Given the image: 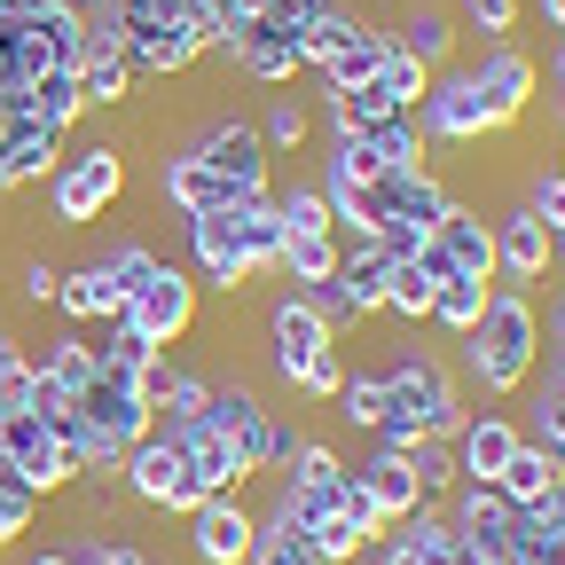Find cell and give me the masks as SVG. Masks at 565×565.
I'll list each match as a JSON object with an SVG mask.
<instances>
[{"label":"cell","mask_w":565,"mask_h":565,"mask_svg":"<svg viewBox=\"0 0 565 565\" xmlns=\"http://www.w3.org/2000/svg\"><path fill=\"white\" fill-rule=\"evenodd\" d=\"M456 345H463V377H471L487 401L526 393L534 370H542V307H534V291H511V282H494V299H487L479 330L456 338Z\"/></svg>","instance_id":"cell-1"},{"label":"cell","mask_w":565,"mask_h":565,"mask_svg":"<svg viewBox=\"0 0 565 565\" xmlns=\"http://www.w3.org/2000/svg\"><path fill=\"white\" fill-rule=\"evenodd\" d=\"M377 377H385V401H393V416H408L424 440H456L463 433V385H456V370L440 362L433 345H401V353H385L377 362Z\"/></svg>","instance_id":"cell-2"},{"label":"cell","mask_w":565,"mask_h":565,"mask_svg":"<svg viewBox=\"0 0 565 565\" xmlns=\"http://www.w3.org/2000/svg\"><path fill=\"white\" fill-rule=\"evenodd\" d=\"M118 196H126V150L103 134V141L63 150V166L47 173V221L55 228H95L103 212H118Z\"/></svg>","instance_id":"cell-3"},{"label":"cell","mask_w":565,"mask_h":565,"mask_svg":"<svg viewBox=\"0 0 565 565\" xmlns=\"http://www.w3.org/2000/svg\"><path fill=\"white\" fill-rule=\"evenodd\" d=\"M416 126H424V141H433V150H479V141L511 134L503 110L479 95V79H471L463 55H456L448 71H433V87H424V103H416Z\"/></svg>","instance_id":"cell-4"},{"label":"cell","mask_w":565,"mask_h":565,"mask_svg":"<svg viewBox=\"0 0 565 565\" xmlns=\"http://www.w3.org/2000/svg\"><path fill=\"white\" fill-rule=\"evenodd\" d=\"M118 487H126V503H134V511H173V519H189V511L204 503V487L189 479V463H181V448H173L166 424H158L150 440H134V448H126Z\"/></svg>","instance_id":"cell-5"},{"label":"cell","mask_w":565,"mask_h":565,"mask_svg":"<svg viewBox=\"0 0 565 565\" xmlns=\"http://www.w3.org/2000/svg\"><path fill=\"white\" fill-rule=\"evenodd\" d=\"M189 158H204L212 173H221V181L236 189V204H252V196H275V158H267L259 126H252V118H236V110L204 118V126H196V141H189Z\"/></svg>","instance_id":"cell-6"},{"label":"cell","mask_w":565,"mask_h":565,"mask_svg":"<svg viewBox=\"0 0 565 565\" xmlns=\"http://www.w3.org/2000/svg\"><path fill=\"white\" fill-rule=\"evenodd\" d=\"M0 463H9V471L40 494V503H55V494L79 487V471H71V456H63V440H55V424L32 416V408H0Z\"/></svg>","instance_id":"cell-7"},{"label":"cell","mask_w":565,"mask_h":565,"mask_svg":"<svg viewBox=\"0 0 565 565\" xmlns=\"http://www.w3.org/2000/svg\"><path fill=\"white\" fill-rule=\"evenodd\" d=\"M118 322H134L141 338L158 345V353H173V345L196 330V275L166 259V267H158L150 282H141V291H134L126 307H118Z\"/></svg>","instance_id":"cell-8"},{"label":"cell","mask_w":565,"mask_h":565,"mask_svg":"<svg viewBox=\"0 0 565 565\" xmlns=\"http://www.w3.org/2000/svg\"><path fill=\"white\" fill-rule=\"evenodd\" d=\"M252 542H259V511L244 494H204L189 511V557L196 565H252Z\"/></svg>","instance_id":"cell-9"},{"label":"cell","mask_w":565,"mask_h":565,"mask_svg":"<svg viewBox=\"0 0 565 565\" xmlns=\"http://www.w3.org/2000/svg\"><path fill=\"white\" fill-rule=\"evenodd\" d=\"M189 228V259H196V282H212L221 299H236V291H252V252H244V236H236V204L228 212H196V221H181Z\"/></svg>","instance_id":"cell-10"},{"label":"cell","mask_w":565,"mask_h":565,"mask_svg":"<svg viewBox=\"0 0 565 565\" xmlns=\"http://www.w3.org/2000/svg\"><path fill=\"white\" fill-rule=\"evenodd\" d=\"M550 275H557V244H550V228L534 221L526 204L494 212V282H511V291H542Z\"/></svg>","instance_id":"cell-11"},{"label":"cell","mask_w":565,"mask_h":565,"mask_svg":"<svg viewBox=\"0 0 565 565\" xmlns=\"http://www.w3.org/2000/svg\"><path fill=\"white\" fill-rule=\"evenodd\" d=\"M471 79H479V95H487L494 110H503V126H519V118L534 110V95H542V63H534L519 40H479Z\"/></svg>","instance_id":"cell-12"},{"label":"cell","mask_w":565,"mask_h":565,"mask_svg":"<svg viewBox=\"0 0 565 565\" xmlns=\"http://www.w3.org/2000/svg\"><path fill=\"white\" fill-rule=\"evenodd\" d=\"M79 32H87V17H71L63 0H40L32 17H17V63H24V87L47 79V71H79Z\"/></svg>","instance_id":"cell-13"},{"label":"cell","mask_w":565,"mask_h":565,"mask_svg":"<svg viewBox=\"0 0 565 565\" xmlns=\"http://www.w3.org/2000/svg\"><path fill=\"white\" fill-rule=\"evenodd\" d=\"M448 519H456V534L463 542H479L487 557H503V542H511V526H519V503L494 479H456L448 487V503H440Z\"/></svg>","instance_id":"cell-14"},{"label":"cell","mask_w":565,"mask_h":565,"mask_svg":"<svg viewBox=\"0 0 565 565\" xmlns=\"http://www.w3.org/2000/svg\"><path fill=\"white\" fill-rule=\"evenodd\" d=\"M79 416L95 424L110 448H134V440H150V433H158V408L141 401L134 377H95V385L79 393Z\"/></svg>","instance_id":"cell-15"},{"label":"cell","mask_w":565,"mask_h":565,"mask_svg":"<svg viewBox=\"0 0 565 565\" xmlns=\"http://www.w3.org/2000/svg\"><path fill=\"white\" fill-rule=\"evenodd\" d=\"M173 433V448H181V463H189V479L204 487V494H244L252 479H244V456H236V440L228 433H212L204 416H189V424H166Z\"/></svg>","instance_id":"cell-16"},{"label":"cell","mask_w":565,"mask_h":565,"mask_svg":"<svg viewBox=\"0 0 565 565\" xmlns=\"http://www.w3.org/2000/svg\"><path fill=\"white\" fill-rule=\"evenodd\" d=\"M519 440H526V424H519V416L479 408V416H463V433H456L448 448H456V471H463V479H494V471L511 463Z\"/></svg>","instance_id":"cell-17"},{"label":"cell","mask_w":565,"mask_h":565,"mask_svg":"<svg viewBox=\"0 0 565 565\" xmlns=\"http://www.w3.org/2000/svg\"><path fill=\"white\" fill-rule=\"evenodd\" d=\"M385 32H393V47H408L424 71H448V63H456V40H463L456 17H448V0H401V17H393Z\"/></svg>","instance_id":"cell-18"},{"label":"cell","mask_w":565,"mask_h":565,"mask_svg":"<svg viewBox=\"0 0 565 565\" xmlns=\"http://www.w3.org/2000/svg\"><path fill=\"white\" fill-rule=\"evenodd\" d=\"M158 196L181 212V221H196V212H228L236 204V189L212 173L204 158H189V150H173V158H158Z\"/></svg>","instance_id":"cell-19"},{"label":"cell","mask_w":565,"mask_h":565,"mask_svg":"<svg viewBox=\"0 0 565 565\" xmlns=\"http://www.w3.org/2000/svg\"><path fill=\"white\" fill-rule=\"evenodd\" d=\"M433 244H440L463 275H487V282H494V212H479V204L448 196V212L433 221Z\"/></svg>","instance_id":"cell-20"},{"label":"cell","mask_w":565,"mask_h":565,"mask_svg":"<svg viewBox=\"0 0 565 565\" xmlns=\"http://www.w3.org/2000/svg\"><path fill=\"white\" fill-rule=\"evenodd\" d=\"M212 47H204V32H189V24H158V32H134L126 40V63H134V79H181V71H196Z\"/></svg>","instance_id":"cell-21"},{"label":"cell","mask_w":565,"mask_h":565,"mask_svg":"<svg viewBox=\"0 0 565 565\" xmlns=\"http://www.w3.org/2000/svg\"><path fill=\"white\" fill-rule=\"evenodd\" d=\"M228 63L244 71L252 87H291V79H307V63H299V40H282V32H267V24L236 32V40H228Z\"/></svg>","instance_id":"cell-22"},{"label":"cell","mask_w":565,"mask_h":565,"mask_svg":"<svg viewBox=\"0 0 565 565\" xmlns=\"http://www.w3.org/2000/svg\"><path fill=\"white\" fill-rule=\"evenodd\" d=\"M32 370H40L55 393H71V401H79V393L103 377L95 338H87V330H55V338H40V345H32Z\"/></svg>","instance_id":"cell-23"},{"label":"cell","mask_w":565,"mask_h":565,"mask_svg":"<svg viewBox=\"0 0 565 565\" xmlns=\"http://www.w3.org/2000/svg\"><path fill=\"white\" fill-rule=\"evenodd\" d=\"M353 487H362L370 494V503H377V519L393 526V519H408L416 503H424V487H416V471L393 456V448H370L362 463H353Z\"/></svg>","instance_id":"cell-24"},{"label":"cell","mask_w":565,"mask_h":565,"mask_svg":"<svg viewBox=\"0 0 565 565\" xmlns=\"http://www.w3.org/2000/svg\"><path fill=\"white\" fill-rule=\"evenodd\" d=\"M55 307H63V322L71 330H95V322H118V282L103 275V259H79V267H63V291H55Z\"/></svg>","instance_id":"cell-25"},{"label":"cell","mask_w":565,"mask_h":565,"mask_svg":"<svg viewBox=\"0 0 565 565\" xmlns=\"http://www.w3.org/2000/svg\"><path fill=\"white\" fill-rule=\"evenodd\" d=\"M338 252H345V259H338V275H330V282L345 291V315H353V322L385 315V267H393V259H385L377 244H338Z\"/></svg>","instance_id":"cell-26"},{"label":"cell","mask_w":565,"mask_h":565,"mask_svg":"<svg viewBox=\"0 0 565 565\" xmlns=\"http://www.w3.org/2000/svg\"><path fill=\"white\" fill-rule=\"evenodd\" d=\"M494 487H503L519 511H534L542 494H557V487H565V463H557V456H550L542 440H519V448H511V463L494 471Z\"/></svg>","instance_id":"cell-27"},{"label":"cell","mask_w":565,"mask_h":565,"mask_svg":"<svg viewBox=\"0 0 565 565\" xmlns=\"http://www.w3.org/2000/svg\"><path fill=\"white\" fill-rule=\"evenodd\" d=\"M362 150L393 173V166H433V141H424V126H416V110H393V118H377V126H362L353 134Z\"/></svg>","instance_id":"cell-28"},{"label":"cell","mask_w":565,"mask_h":565,"mask_svg":"<svg viewBox=\"0 0 565 565\" xmlns=\"http://www.w3.org/2000/svg\"><path fill=\"white\" fill-rule=\"evenodd\" d=\"M252 126H259V141H267V158H299L307 134H315V103L282 87V95H267V110H259Z\"/></svg>","instance_id":"cell-29"},{"label":"cell","mask_w":565,"mask_h":565,"mask_svg":"<svg viewBox=\"0 0 565 565\" xmlns=\"http://www.w3.org/2000/svg\"><path fill=\"white\" fill-rule=\"evenodd\" d=\"M330 416L345 424V433H377V424L393 416L385 377H377V370H345V377H338V393H330Z\"/></svg>","instance_id":"cell-30"},{"label":"cell","mask_w":565,"mask_h":565,"mask_svg":"<svg viewBox=\"0 0 565 565\" xmlns=\"http://www.w3.org/2000/svg\"><path fill=\"white\" fill-rule=\"evenodd\" d=\"M63 150H71V134H55V126L24 118V126L9 134V173H17V189H24V181H47V173L63 166Z\"/></svg>","instance_id":"cell-31"},{"label":"cell","mask_w":565,"mask_h":565,"mask_svg":"<svg viewBox=\"0 0 565 565\" xmlns=\"http://www.w3.org/2000/svg\"><path fill=\"white\" fill-rule=\"evenodd\" d=\"M487 299H494V282H487V275H448L440 291H433V322H440L448 338H471L479 315H487Z\"/></svg>","instance_id":"cell-32"},{"label":"cell","mask_w":565,"mask_h":565,"mask_svg":"<svg viewBox=\"0 0 565 565\" xmlns=\"http://www.w3.org/2000/svg\"><path fill=\"white\" fill-rule=\"evenodd\" d=\"M338 236H282V259H275V275H291V291H315V282H330L338 275Z\"/></svg>","instance_id":"cell-33"},{"label":"cell","mask_w":565,"mask_h":565,"mask_svg":"<svg viewBox=\"0 0 565 565\" xmlns=\"http://www.w3.org/2000/svg\"><path fill=\"white\" fill-rule=\"evenodd\" d=\"M24 95H32V118H40V126H55V134H71V126L87 118V95H79V71H47V79H32Z\"/></svg>","instance_id":"cell-34"},{"label":"cell","mask_w":565,"mask_h":565,"mask_svg":"<svg viewBox=\"0 0 565 565\" xmlns=\"http://www.w3.org/2000/svg\"><path fill=\"white\" fill-rule=\"evenodd\" d=\"M433 291H440V282L424 275L416 259H393L385 267V315L393 322H433Z\"/></svg>","instance_id":"cell-35"},{"label":"cell","mask_w":565,"mask_h":565,"mask_svg":"<svg viewBox=\"0 0 565 565\" xmlns=\"http://www.w3.org/2000/svg\"><path fill=\"white\" fill-rule=\"evenodd\" d=\"M236 236H244L252 267H259V275H275V259H282V212H275V196L236 204Z\"/></svg>","instance_id":"cell-36"},{"label":"cell","mask_w":565,"mask_h":565,"mask_svg":"<svg viewBox=\"0 0 565 565\" xmlns=\"http://www.w3.org/2000/svg\"><path fill=\"white\" fill-rule=\"evenodd\" d=\"M95 362H103V377H134V385H141V370L158 362V345L141 338L134 322H103V338H95Z\"/></svg>","instance_id":"cell-37"},{"label":"cell","mask_w":565,"mask_h":565,"mask_svg":"<svg viewBox=\"0 0 565 565\" xmlns=\"http://www.w3.org/2000/svg\"><path fill=\"white\" fill-rule=\"evenodd\" d=\"M95 259H103V275L118 282V299H134V291H141V282H150V275L166 267V252H150V244H141V236H110V244H103Z\"/></svg>","instance_id":"cell-38"},{"label":"cell","mask_w":565,"mask_h":565,"mask_svg":"<svg viewBox=\"0 0 565 565\" xmlns=\"http://www.w3.org/2000/svg\"><path fill=\"white\" fill-rule=\"evenodd\" d=\"M79 95H87V110H126L134 63H126V55H87V63H79Z\"/></svg>","instance_id":"cell-39"},{"label":"cell","mask_w":565,"mask_h":565,"mask_svg":"<svg viewBox=\"0 0 565 565\" xmlns=\"http://www.w3.org/2000/svg\"><path fill=\"white\" fill-rule=\"evenodd\" d=\"M456 32H479V40H519V17L526 0H448Z\"/></svg>","instance_id":"cell-40"},{"label":"cell","mask_w":565,"mask_h":565,"mask_svg":"<svg viewBox=\"0 0 565 565\" xmlns=\"http://www.w3.org/2000/svg\"><path fill=\"white\" fill-rule=\"evenodd\" d=\"M275 212H282V236H338V228H330V204H322L315 181L275 189Z\"/></svg>","instance_id":"cell-41"},{"label":"cell","mask_w":565,"mask_h":565,"mask_svg":"<svg viewBox=\"0 0 565 565\" xmlns=\"http://www.w3.org/2000/svg\"><path fill=\"white\" fill-rule=\"evenodd\" d=\"M401 463L416 471L424 503H448V487L463 479V471H456V448H448V440H416V448H401Z\"/></svg>","instance_id":"cell-42"},{"label":"cell","mask_w":565,"mask_h":565,"mask_svg":"<svg viewBox=\"0 0 565 565\" xmlns=\"http://www.w3.org/2000/svg\"><path fill=\"white\" fill-rule=\"evenodd\" d=\"M40 511H47V503H40V494H32L9 463H0V550H17V542L40 526Z\"/></svg>","instance_id":"cell-43"},{"label":"cell","mask_w":565,"mask_h":565,"mask_svg":"<svg viewBox=\"0 0 565 565\" xmlns=\"http://www.w3.org/2000/svg\"><path fill=\"white\" fill-rule=\"evenodd\" d=\"M63 557H71V565H150V550H141V542H126V534H95V526L71 534Z\"/></svg>","instance_id":"cell-44"},{"label":"cell","mask_w":565,"mask_h":565,"mask_svg":"<svg viewBox=\"0 0 565 565\" xmlns=\"http://www.w3.org/2000/svg\"><path fill=\"white\" fill-rule=\"evenodd\" d=\"M377 87H385L401 110H416V103H424V87H433V71H424L408 47H385V63H377Z\"/></svg>","instance_id":"cell-45"},{"label":"cell","mask_w":565,"mask_h":565,"mask_svg":"<svg viewBox=\"0 0 565 565\" xmlns=\"http://www.w3.org/2000/svg\"><path fill=\"white\" fill-rule=\"evenodd\" d=\"M534 424H526V440H542L557 463H565V377H550L542 393H534V408H526Z\"/></svg>","instance_id":"cell-46"},{"label":"cell","mask_w":565,"mask_h":565,"mask_svg":"<svg viewBox=\"0 0 565 565\" xmlns=\"http://www.w3.org/2000/svg\"><path fill=\"white\" fill-rule=\"evenodd\" d=\"M32 401V345L0 330V408H24Z\"/></svg>","instance_id":"cell-47"},{"label":"cell","mask_w":565,"mask_h":565,"mask_svg":"<svg viewBox=\"0 0 565 565\" xmlns=\"http://www.w3.org/2000/svg\"><path fill=\"white\" fill-rule=\"evenodd\" d=\"M519 204L534 212L542 228H557V221H565V166H542V173H526V196H519Z\"/></svg>","instance_id":"cell-48"},{"label":"cell","mask_w":565,"mask_h":565,"mask_svg":"<svg viewBox=\"0 0 565 565\" xmlns=\"http://www.w3.org/2000/svg\"><path fill=\"white\" fill-rule=\"evenodd\" d=\"M17 291H24V307H55V291H63V267L40 252V259H24V282H17Z\"/></svg>","instance_id":"cell-49"},{"label":"cell","mask_w":565,"mask_h":565,"mask_svg":"<svg viewBox=\"0 0 565 565\" xmlns=\"http://www.w3.org/2000/svg\"><path fill=\"white\" fill-rule=\"evenodd\" d=\"M534 307H542V345H565V282L557 275L534 291Z\"/></svg>","instance_id":"cell-50"},{"label":"cell","mask_w":565,"mask_h":565,"mask_svg":"<svg viewBox=\"0 0 565 565\" xmlns=\"http://www.w3.org/2000/svg\"><path fill=\"white\" fill-rule=\"evenodd\" d=\"M370 565H440V557H424L416 542H401V534H385V542H370Z\"/></svg>","instance_id":"cell-51"},{"label":"cell","mask_w":565,"mask_h":565,"mask_svg":"<svg viewBox=\"0 0 565 565\" xmlns=\"http://www.w3.org/2000/svg\"><path fill=\"white\" fill-rule=\"evenodd\" d=\"M534 9H542V24H550V32H565V0H534Z\"/></svg>","instance_id":"cell-52"},{"label":"cell","mask_w":565,"mask_h":565,"mask_svg":"<svg viewBox=\"0 0 565 565\" xmlns=\"http://www.w3.org/2000/svg\"><path fill=\"white\" fill-rule=\"evenodd\" d=\"M550 79H557V95H565V32H557V47H550Z\"/></svg>","instance_id":"cell-53"},{"label":"cell","mask_w":565,"mask_h":565,"mask_svg":"<svg viewBox=\"0 0 565 565\" xmlns=\"http://www.w3.org/2000/svg\"><path fill=\"white\" fill-rule=\"evenodd\" d=\"M71 17H110V0H63Z\"/></svg>","instance_id":"cell-54"},{"label":"cell","mask_w":565,"mask_h":565,"mask_svg":"<svg viewBox=\"0 0 565 565\" xmlns=\"http://www.w3.org/2000/svg\"><path fill=\"white\" fill-rule=\"evenodd\" d=\"M17 189V173H9V134H0V196Z\"/></svg>","instance_id":"cell-55"},{"label":"cell","mask_w":565,"mask_h":565,"mask_svg":"<svg viewBox=\"0 0 565 565\" xmlns=\"http://www.w3.org/2000/svg\"><path fill=\"white\" fill-rule=\"evenodd\" d=\"M24 565H71V557H63V550H40V557H24Z\"/></svg>","instance_id":"cell-56"},{"label":"cell","mask_w":565,"mask_h":565,"mask_svg":"<svg viewBox=\"0 0 565 565\" xmlns=\"http://www.w3.org/2000/svg\"><path fill=\"white\" fill-rule=\"evenodd\" d=\"M550 244H557V259H565V221H557V228H550Z\"/></svg>","instance_id":"cell-57"},{"label":"cell","mask_w":565,"mask_h":565,"mask_svg":"<svg viewBox=\"0 0 565 565\" xmlns=\"http://www.w3.org/2000/svg\"><path fill=\"white\" fill-rule=\"evenodd\" d=\"M150 565H158V557H150Z\"/></svg>","instance_id":"cell-58"}]
</instances>
